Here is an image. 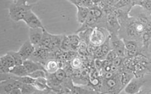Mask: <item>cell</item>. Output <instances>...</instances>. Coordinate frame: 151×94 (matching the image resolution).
Returning a JSON list of instances; mask_svg holds the SVG:
<instances>
[{
    "label": "cell",
    "instance_id": "cell-1",
    "mask_svg": "<svg viewBox=\"0 0 151 94\" xmlns=\"http://www.w3.org/2000/svg\"><path fill=\"white\" fill-rule=\"evenodd\" d=\"M123 90V88L121 83V70H119V68L112 78L110 79L102 78L100 93L119 94Z\"/></svg>",
    "mask_w": 151,
    "mask_h": 94
},
{
    "label": "cell",
    "instance_id": "cell-2",
    "mask_svg": "<svg viewBox=\"0 0 151 94\" xmlns=\"http://www.w3.org/2000/svg\"><path fill=\"white\" fill-rule=\"evenodd\" d=\"M106 13V28L111 36H118L120 23L118 17V10L113 7ZM119 37V36H118Z\"/></svg>",
    "mask_w": 151,
    "mask_h": 94
},
{
    "label": "cell",
    "instance_id": "cell-3",
    "mask_svg": "<svg viewBox=\"0 0 151 94\" xmlns=\"http://www.w3.org/2000/svg\"><path fill=\"white\" fill-rule=\"evenodd\" d=\"M33 5H19L13 3L9 8V14L10 19L15 22L23 21L28 13L32 10Z\"/></svg>",
    "mask_w": 151,
    "mask_h": 94
},
{
    "label": "cell",
    "instance_id": "cell-4",
    "mask_svg": "<svg viewBox=\"0 0 151 94\" xmlns=\"http://www.w3.org/2000/svg\"><path fill=\"white\" fill-rule=\"evenodd\" d=\"M110 36L109 32L106 28L96 27L91 30L90 36V44L96 47L101 46Z\"/></svg>",
    "mask_w": 151,
    "mask_h": 94
},
{
    "label": "cell",
    "instance_id": "cell-5",
    "mask_svg": "<svg viewBox=\"0 0 151 94\" xmlns=\"http://www.w3.org/2000/svg\"><path fill=\"white\" fill-rule=\"evenodd\" d=\"M145 82V80L143 76H135L125 86L123 90L127 94H135L140 93L141 88L143 87Z\"/></svg>",
    "mask_w": 151,
    "mask_h": 94
},
{
    "label": "cell",
    "instance_id": "cell-6",
    "mask_svg": "<svg viewBox=\"0 0 151 94\" xmlns=\"http://www.w3.org/2000/svg\"><path fill=\"white\" fill-rule=\"evenodd\" d=\"M15 62L13 57L8 52L0 57L1 73H8L15 66Z\"/></svg>",
    "mask_w": 151,
    "mask_h": 94
},
{
    "label": "cell",
    "instance_id": "cell-7",
    "mask_svg": "<svg viewBox=\"0 0 151 94\" xmlns=\"http://www.w3.org/2000/svg\"><path fill=\"white\" fill-rule=\"evenodd\" d=\"M22 83L14 79L1 81L0 83V94H9V93L15 88H21Z\"/></svg>",
    "mask_w": 151,
    "mask_h": 94
},
{
    "label": "cell",
    "instance_id": "cell-8",
    "mask_svg": "<svg viewBox=\"0 0 151 94\" xmlns=\"http://www.w3.org/2000/svg\"><path fill=\"white\" fill-rule=\"evenodd\" d=\"M27 25L30 28H43L45 29L42 22L36 14L31 10L23 20Z\"/></svg>",
    "mask_w": 151,
    "mask_h": 94
},
{
    "label": "cell",
    "instance_id": "cell-9",
    "mask_svg": "<svg viewBox=\"0 0 151 94\" xmlns=\"http://www.w3.org/2000/svg\"><path fill=\"white\" fill-rule=\"evenodd\" d=\"M110 43L111 49L115 51L119 57L124 58L125 46L123 39L118 36H110Z\"/></svg>",
    "mask_w": 151,
    "mask_h": 94
},
{
    "label": "cell",
    "instance_id": "cell-10",
    "mask_svg": "<svg viewBox=\"0 0 151 94\" xmlns=\"http://www.w3.org/2000/svg\"><path fill=\"white\" fill-rule=\"evenodd\" d=\"M35 50V46L31 44L30 40L26 41L22 45L19 50L18 51L21 56L22 57L23 61L29 59L33 55Z\"/></svg>",
    "mask_w": 151,
    "mask_h": 94
},
{
    "label": "cell",
    "instance_id": "cell-11",
    "mask_svg": "<svg viewBox=\"0 0 151 94\" xmlns=\"http://www.w3.org/2000/svg\"><path fill=\"white\" fill-rule=\"evenodd\" d=\"M45 29L40 28H29V40L34 46H38L40 44L43 36L44 30Z\"/></svg>",
    "mask_w": 151,
    "mask_h": 94
},
{
    "label": "cell",
    "instance_id": "cell-12",
    "mask_svg": "<svg viewBox=\"0 0 151 94\" xmlns=\"http://www.w3.org/2000/svg\"><path fill=\"white\" fill-rule=\"evenodd\" d=\"M23 65L25 66L29 74L40 69L45 71V66L43 64L38 61H34L30 59L24 60L23 61Z\"/></svg>",
    "mask_w": 151,
    "mask_h": 94
},
{
    "label": "cell",
    "instance_id": "cell-13",
    "mask_svg": "<svg viewBox=\"0 0 151 94\" xmlns=\"http://www.w3.org/2000/svg\"><path fill=\"white\" fill-rule=\"evenodd\" d=\"M32 85L37 90L36 93L38 94H39V92H40V93H43V92L45 91L47 93H48V91H53V90L48 86L47 80L45 77L39 78L35 80Z\"/></svg>",
    "mask_w": 151,
    "mask_h": 94
},
{
    "label": "cell",
    "instance_id": "cell-14",
    "mask_svg": "<svg viewBox=\"0 0 151 94\" xmlns=\"http://www.w3.org/2000/svg\"><path fill=\"white\" fill-rule=\"evenodd\" d=\"M77 8V20L80 24H83L90 13L91 9L82 6H75Z\"/></svg>",
    "mask_w": 151,
    "mask_h": 94
},
{
    "label": "cell",
    "instance_id": "cell-15",
    "mask_svg": "<svg viewBox=\"0 0 151 94\" xmlns=\"http://www.w3.org/2000/svg\"><path fill=\"white\" fill-rule=\"evenodd\" d=\"M133 7L134 5L131 0H119L114 6L116 9L129 13Z\"/></svg>",
    "mask_w": 151,
    "mask_h": 94
},
{
    "label": "cell",
    "instance_id": "cell-16",
    "mask_svg": "<svg viewBox=\"0 0 151 94\" xmlns=\"http://www.w3.org/2000/svg\"><path fill=\"white\" fill-rule=\"evenodd\" d=\"M123 41L124 44L125 49L127 50L140 49V45L143 46L142 41L127 39H123Z\"/></svg>",
    "mask_w": 151,
    "mask_h": 94
},
{
    "label": "cell",
    "instance_id": "cell-17",
    "mask_svg": "<svg viewBox=\"0 0 151 94\" xmlns=\"http://www.w3.org/2000/svg\"><path fill=\"white\" fill-rule=\"evenodd\" d=\"M64 35H52L50 50H58L60 49L61 44Z\"/></svg>",
    "mask_w": 151,
    "mask_h": 94
},
{
    "label": "cell",
    "instance_id": "cell-18",
    "mask_svg": "<svg viewBox=\"0 0 151 94\" xmlns=\"http://www.w3.org/2000/svg\"><path fill=\"white\" fill-rule=\"evenodd\" d=\"M51 43V34L48 32L45 29L44 30L43 36L41 40V42L38 46L50 50Z\"/></svg>",
    "mask_w": 151,
    "mask_h": 94
},
{
    "label": "cell",
    "instance_id": "cell-19",
    "mask_svg": "<svg viewBox=\"0 0 151 94\" xmlns=\"http://www.w3.org/2000/svg\"><path fill=\"white\" fill-rule=\"evenodd\" d=\"M45 71L50 74H53L60 68L58 61L54 59L48 60L45 63Z\"/></svg>",
    "mask_w": 151,
    "mask_h": 94
},
{
    "label": "cell",
    "instance_id": "cell-20",
    "mask_svg": "<svg viewBox=\"0 0 151 94\" xmlns=\"http://www.w3.org/2000/svg\"><path fill=\"white\" fill-rule=\"evenodd\" d=\"M10 73L13 74L15 76L17 77H23V76H28L29 73L27 72L26 68L24 65H15L14 68H13L10 71Z\"/></svg>",
    "mask_w": 151,
    "mask_h": 94
},
{
    "label": "cell",
    "instance_id": "cell-21",
    "mask_svg": "<svg viewBox=\"0 0 151 94\" xmlns=\"http://www.w3.org/2000/svg\"><path fill=\"white\" fill-rule=\"evenodd\" d=\"M68 38L70 41L72 45V48L73 51H76L78 49V45L81 41V39L78 35L77 34H71L67 35Z\"/></svg>",
    "mask_w": 151,
    "mask_h": 94
},
{
    "label": "cell",
    "instance_id": "cell-22",
    "mask_svg": "<svg viewBox=\"0 0 151 94\" xmlns=\"http://www.w3.org/2000/svg\"><path fill=\"white\" fill-rule=\"evenodd\" d=\"M61 50L64 51L65 52H71L73 51L72 48V45L70 43V41L68 38L67 35H64L61 42L60 46Z\"/></svg>",
    "mask_w": 151,
    "mask_h": 94
},
{
    "label": "cell",
    "instance_id": "cell-23",
    "mask_svg": "<svg viewBox=\"0 0 151 94\" xmlns=\"http://www.w3.org/2000/svg\"><path fill=\"white\" fill-rule=\"evenodd\" d=\"M93 29V28H92ZM92 29H88L77 33L80 37L81 41L86 42L88 45L90 44V36Z\"/></svg>",
    "mask_w": 151,
    "mask_h": 94
},
{
    "label": "cell",
    "instance_id": "cell-24",
    "mask_svg": "<svg viewBox=\"0 0 151 94\" xmlns=\"http://www.w3.org/2000/svg\"><path fill=\"white\" fill-rule=\"evenodd\" d=\"M135 6H139L147 13L151 14V0H139Z\"/></svg>",
    "mask_w": 151,
    "mask_h": 94
},
{
    "label": "cell",
    "instance_id": "cell-25",
    "mask_svg": "<svg viewBox=\"0 0 151 94\" xmlns=\"http://www.w3.org/2000/svg\"><path fill=\"white\" fill-rule=\"evenodd\" d=\"M22 94H36L37 90L32 85L23 83L21 87Z\"/></svg>",
    "mask_w": 151,
    "mask_h": 94
},
{
    "label": "cell",
    "instance_id": "cell-26",
    "mask_svg": "<svg viewBox=\"0 0 151 94\" xmlns=\"http://www.w3.org/2000/svg\"><path fill=\"white\" fill-rule=\"evenodd\" d=\"M110 36L107 38L106 41L101 46L102 55L105 59H106V55H107L109 52L111 50V46H110Z\"/></svg>",
    "mask_w": 151,
    "mask_h": 94
},
{
    "label": "cell",
    "instance_id": "cell-27",
    "mask_svg": "<svg viewBox=\"0 0 151 94\" xmlns=\"http://www.w3.org/2000/svg\"><path fill=\"white\" fill-rule=\"evenodd\" d=\"M14 59L15 62V65H22L23 63V60L22 57L18 52V51H10L8 52Z\"/></svg>",
    "mask_w": 151,
    "mask_h": 94
},
{
    "label": "cell",
    "instance_id": "cell-28",
    "mask_svg": "<svg viewBox=\"0 0 151 94\" xmlns=\"http://www.w3.org/2000/svg\"><path fill=\"white\" fill-rule=\"evenodd\" d=\"M28 76H29L31 78L36 80L39 78H42V77H45L46 78V76H47V72L45 70H42V69H40L34 72L31 73L30 74H28Z\"/></svg>",
    "mask_w": 151,
    "mask_h": 94
},
{
    "label": "cell",
    "instance_id": "cell-29",
    "mask_svg": "<svg viewBox=\"0 0 151 94\" xmlns=\"http://www.w3.org/2000/svg\"><path fill=\"white\" fill-rule=\"evenodd\" d=\"M83 65V61L81 58L74 57L70 61V66L73 69H79Z\"/></svg>",
    "mask_w": 151,
    "mask_h": 94
},
{
    "label": "cell",
    "instance_id": "cell-30",
    "mask_svg": "<svg viewBox=\"0 0 151 94\" xmlns=\"http://www.w3.org/2000/svg\"><path fill=\"white\" fill-rule=\"evenodd\" d=\"M140 49H135V50H127L125 49L124 58H134L140 54Z\"/></svg>",
    "mask_w": 151,
    "mask_h": 94
},
{
    "label": "cell",
    "instance_id": "cell-31",
    "mask_svg": "<svg viewBox=\"0 0 151 94\" xmlns=\"http://www.w3.org/2000/svg\"><path fill=\"white\" fill-rule=\"evenodd\" d=\"M119 56L117 54L116 52L114 50H111L109 52V53L107 54V55H106V59L108 60L109 61H110L111 62H113L114 60H115L116 58H118Z\"/></svg>",
    "mask_w": 151,
    "mask_h": 94
},
{
    "label": "cell",
    "instance_id": "cell-32",
    "mask_svg": "<svg viewBox=\"0 0 151 94\" xmlns=\"http://www.w3.org/2000/svg\"><path fill=\"white\" fill-rule=\"evenodd\" d=\"M96 5L93 2V0H81L80 5L83 7H88L89 8H92Z\"/></svg>",
    "mask_w": 151,
    "mask_h": 94
},
{
    "label": "cell",
    "instance_id": "cell-33",
    "mask_svg": "<svg viewBox=\"0 0 151 94\" xmlns=\"http://www.w3.org/2000/svg\"><path fill=\"white\" fill-rule=\"evenodd\" d=\"M124 60V58L118 57L115 60L113 61V64L117 66L118 68H119L122 65H123V61Z\"/></svg>",
    "mask_w": 151,
    "mask_h": 94
},
{
    "label": "cell",
    "instance_id": "cell-34",
    "mask_svg": "<svg viewBox=\"0 0 151 94\" xmlns=\"http://www.w3.org/2000/svg\"><path fill=\"white\" fill-rule=\"evenodd\" d=\"M102 64H103V60L96 59L94 61V65L97 71L100 72L102 69Z\"/></svg>",
    "mask_w": 151,
    "mask_h": 94
},
{
    "label": "cell",
    "instance_id": "cell-35",
    "mask_svg": "<svg viewBox=\"0 0 151 94\" xmlns=\"http://www.w3.org/2000/svg\"><path fill=\"white\" fill-rule=\"evenodd\" d=\"M9 94H22L21 88H15L12 90Z\"/></svg>",
    "mask_w": 151,
    "mask_h": 94
},
{
    "label": "cell",
    "instance_id": "cell-36",
    "mask_svg": "<svg viewBox=\"0 0 151 94\" xmlns=\"http://www.w3.org/2000/svg\"><path fill=\"white\" fill-rule=\"evenodd\" d=\"M16 4L19 5H28L27 4V0H17V1L14 2Z\"/></svg>",
    "mask_w": 151,
    "mask_h": 94
},
{
    "label": "cell",
    "instance_id": "cell-37",
    "mask_svg": "<svg viewBox=\"0 0 151 94\" xmlns=\"http://www.w3.org/2000/svg\"><path fill=\"white\" fill-rule=\"evenodd\" d=\"M70 3H72L75 6H80V1L81 0H68Z\"/></svg>",
    "mask_w": 151,
    "mask_h": 94
},
{
    "label": "cell",
    "instance_id": "cell-38",
    "mask_svg": "<svg viewBox=\"0 0 151 94\" xmlns=\"http://www.w3.org/2000/svg\"><path fill=\"white\" fill-rule=\"evenodd\" d=\"M39 1H40V0H27V4L30 5H33L34 4L38 2Z\"/></svg>",
    "mask_w": 151,
    "mask_h": 94
},
{
    "label": "cell",
    "instance_id": "cell-39",
    "mask_svg": "<svg viewBox=\"0 0 151 94\" xmlns=\"http://www.w3.org/2000/svg\"><path fill=\"white\" fill-rule=\"evenodd\" d=\"M93 1L95 5H99L100 4L104 3L106 1V0H93Z\"/></svg>",
    "mask_w": 151,
    "mask_h": 94
},
{
    "label": "cell",
    "instance_id": "cell-40",
    "mask_svg": "<svg viewBox=\"0 0 151 94\" xmlns=\"http://www.w3.org/2000/svg\"><path fill=\"white\" fill-rule=\"evenodd\" d=\"M13 1H14V2H15V1H17V0H13Z\"/></svg>",
    "mask_w": 151,
    "mask_h": 94
},
{
    "label": "cell",
    "instance_id": "cell-41",
    "mask_svg": "<svg viewBox=\"0 0 151 94\" xmlns=\"http://www.w3.org/2000/svg\"><path fill=\"white\" fill-rule=\"evenodd\" d=\"M151 41H150V45H151Z\"/></svg>",
    "mask_w": 151,
    "mask_h": 94
}]
</instances>
